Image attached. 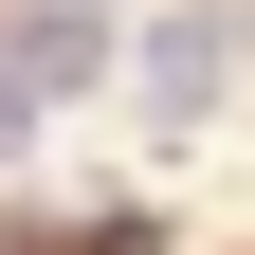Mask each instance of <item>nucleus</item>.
I'll use <instances>...</instances> for the list:
<instances>
[{
    "label": "nucleus",
    "instance_id": "obj_1",
    "mask_svg": "<svg viewBox=\"0 0 255 255\" xmlns=\"http://www.w3.org/2000/svg\"><path fill=\"white\" fill-rule=\"evenodd\" d=\"M237 55H255V18H237V0H164V18L128 37V91H146V128L182 146V128L237 91Z\"/></svg>",
    "mask_w": 255,
    "mask_h": 255
},
{
    "label": "nucleus",
    "instance_id": "obj_2",
    "mask_svg": "<svg viewBox=\"0 0 255 255\" xmlns=\"http://www.w3.org/2000/svg\"><path fill=\"white\" fill-rule=\"evenodd\" d=\"M0 37H18V91H37V110L91 91V73H128V37L91 18V0H0Z\"/></svg>",
    "mask_w": 255,
    "mask_h": 255
},
{
    "label": "nucleus",
    "instance_id": "obj_3",
    "mask_svg": "<svg viewBox=\"0 0 255 255\" xmlns=\"http://www.w3.org/2000/svg\"><path fill=\"white\" fill-rule=\"evenodd\" d=\"M37 146V91H18V37H0V164Z\"/></svg>",
    "mask_w": 255,
    "mask_h": 255
}]
</instances>
